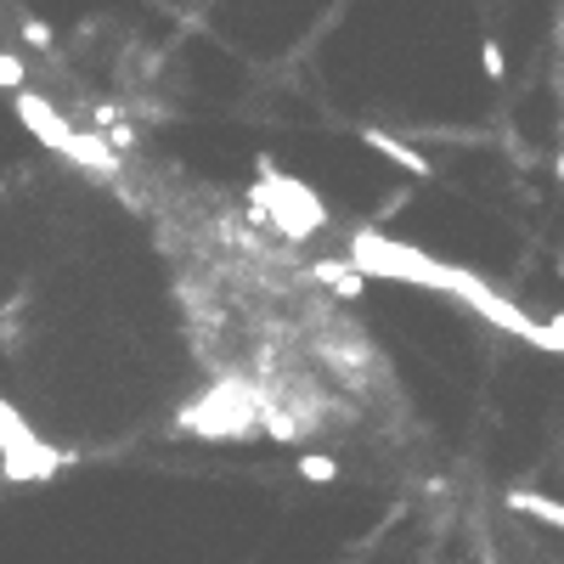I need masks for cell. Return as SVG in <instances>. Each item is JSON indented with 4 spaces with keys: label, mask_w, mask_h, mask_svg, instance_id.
<instances>
[{
    "label": "cell",
    "mask_w": 564,
    "mask_h": 564,
    "mask_svg": "<svg viewBox=\"0 0 564 564\" xmlns=\"http://www.w3.org/2000/svg\"><path fill=\"white\" fill-rule=\"evenodd\" d=\"M508 508H514V514H530V519L548 525V530H564V503H553V496H542V491H508Z\"/></svg>",
    "instance_id": "cell-1"
},
{
    "label": "cell",
    "mask_w": 564,
    "mask_h": 564,
    "mask_svg": "<svg viewBox=\"0 0 564 564\" xmlns=\"http://www.w3.org/2000/svg\"><path fill=\"white\" fill-rule=\"evenodd\" d=\"M361 136H368V147H373V153H384L389 164H401L407 176H429V158H423V153H412L407 142H395V136H384V130H361Z\"/></svg>",
    "instance_id": "cell-2"
},
{
    "label": "cell",
    "mask_w": 564,
    "mask_h": 564,
    "mask_svg": "<svg viewBox=\"0 0 564 564\" xmlns=\"http://www.w3.org/2000/svg\"><path fill=\"white\" fill-rule=\"evenodd\" d=\"M316 277L334 288V293H345V300H356L361 288H368V272H356V265H334V260H322L316 265Z\"/></svg>",
    "instance_id": "cell-3"
},
{
    "label": "cell",
    "mask_w": 564,
    "mask_h": 564,
    "mask_svg": "<svg viewBox=\"0 0 564 564\" xmlns=\"http://www.w3.org/2000/svg\"><path fill=\"white\" fill-rule=\"evenodd\" d=\"M293 475L311 480V485H327V480H339V463L334 457H300V463H293Z\"/></svg>",
    "instance_id": "cell-4"
},
{
    "label": "cell",
    "mask_w": 564,
    "mask_h": 564,
    "mask_svg": "<svg viewBox=\"0 0 564 564\" xmlns=\"http://www.w3.org/2000/svg\"><path fill=\"white\" fill-rule=\"evenodd\" d=\"M480 74H485V80H503V74H508V57H503V46H496V40L480 46Z\"/></svg>",
    "instance_id": "cell-5"
},
{
    "label": "cell",
    "mask_w": 564,
    "mask_h": 564,
    "mask_svg": "<svg viewBox=\"0 0 564 564\" xmlns=\"http://www.w3.org/2000/svg\"><path fill=\"white\" fill-rule=\"evenodd\" d=\"M23 80H28V69H23V57H12V51H0V91H23Z\"/></svg>",
    "instance_id": "cell-6"
},
{
    "label": "cell",
    "mask_w": 564,
    "mask_h": 564,
    "mask_svg": "<svg viewBox=\"0 0 564 564\" xmlns=\"http://www.w3.org/2000/svg\"><path fill=\"white\" fill-rule=\"evenodd\" d=\"M23 35L35 40V46H51V28H46L40 17H23Z\"/></svg>",
    "instance_id": "cell-7"
},
{
    "label": "cell",
    "mask_w": 564,
    "mask_h": 564,
    "mask_svg": "<svg viewBox=\"0 0 564 564\" xmlns=\"http://www.w3.org/2000/svg\"><path fill=\"white\" fill-rule=\"evenodd\" d=\"M559 181H564V153H559Z\"/></svg>",
    "instance_id": "cell-8"
}]
</instances>
